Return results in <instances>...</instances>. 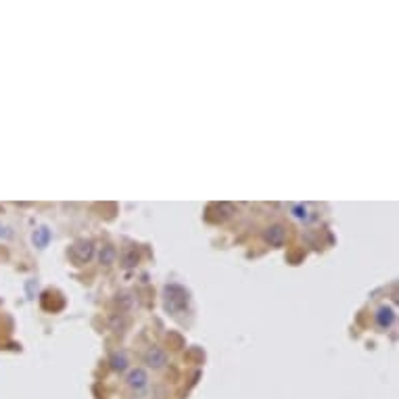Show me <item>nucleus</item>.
Masks as SVG:
<instances>
[{
  "mask_svg": "<svg viewBox=\"0 0 399 399\" xmlns=\"http://www.w3.org/2000/svg\"><path fill=\"white\" fill-rule=\"evenodd\" d=\"M165 309L172 316H180L188 309V293L180 284L165 286Z\"/></svg>",
  "mask_w": 399,
  "mask_h": 399,
  "instance_id": "f257e3e1",
  "label": "nucleus"
},
{
  "mask_svg": "<svg viewBox=\"0 0 399 399\" xmlns=\"http://www.w3.org/2000/svg\"><path fill=\"white\" fill-rule=\"evenodd\" d=\"M92 251H94V247H92L90 241H77L73 245V249H71V255L75 257V262L84 264V262H88V259L92 257Z\"/></svg>",
  "mask_w": 399,
  "mask_h": 399,
  "instance_id": "f03ea898",
  "label": "nucleus"
},
{
  "mask_svg": "<svg viewBox=\"0 0 399 399\" xmlns=\"http://www.w3.org/2000/svg\"><path fill=\"white\" fill-rule=\"evenodd\" d=\"M264 238H266V241L267 243H270V245H274V247H280L282 243H284V238H286V230H284V228L282 226H270V228H267V230L264 232Z\"/></svg>",
  "mask_w": 399,
  "mask_h": 399,
  "instance_id": "7ed1b4c3",
  "label": "nucleus"
},
{
  "mask_svg": "<svg viewBox=\"0 0 399 399\" xmlns=\"http://www.w3.org/2000/svg\"><path fill=\"white\" fill-rule=\"evenodd\" d=\"M144 360H146V364L151 366V368H161V366H165V362H167V355H165L163 349H159V347H151V349H148V351H146Z\"/></svg>",
  "mask_w": 399,
  "mask_h": 399,
  "instance_id": "20e7f679",
  "label": "nucleus"
},
{
  "mask_svg": "<svg viewBox=\"0 0 399 399\" xmlns=\"http://www.w3.org/2000/svg\"><path fill=\"white\" fill-rule=\"evenodd\" d=\"M146 383H148V376H146V372L142 370V368H136V370H132V372L128 374V385L132 387V389H136V391L144 389Z\"/></svg>",
  "mask_w": 399,
  "mask_h": 399,
  "instance_id": "39448f33",
  "label": "nucleus"
},
{
  "mask_svg": "<svg viewBox=\"0 0 399 399\" xmlns=\"http://www.w3.org/2000/svg\"><path fill=\"white\" fill-rule=\"evenodd\" d=\"M393 320H395L393 307H381V309H378V314H376V324L381 326V328H389V326L393 324Z\"/></svg>",
  "mask_w": 399,
  "mask_h": 399,
  "instance_id": "423d86ee",
  "label": "nucleus"
},
{
  "mask_svg": "<svg viewBox=\"0 0 399 399\" xmlns=\"http://www.w3.org/2000/svg\"><path fill=\"white\" fill-rule=\"evenodd\" d=\"M113 259H115V249L113 247H105L103 253H101V264L109 266V264H113Z\"/></svg>",
  "mask_w": 399,
  "mask_h": 399,
  "instance_id": "0eeeda50",
  "label": "nucleus"
},
{
  "mask_svg": "<svg viewBox=\"0 0 399 399\" xmlns=\"http://www.w3.org/2000/svg\"><path fill=\"white\" fill-rule=\"evenodd\" d=\"M113 368H115V370H124V368H126V357L124 355H115L113 357Z\"/></svg>",
  "mask_w": 399,
  "mask_h": 399,
  "instance_id": "6e6552de",
  "label": "nucleus"
},
{
  "mask_svg": "<svg viewBox=\"0 0 399 399\" xmlns=\"http://www.w3.org/2000/svg\"><path fill=\"white\" fill-rule=\"evenodd\" d=\"M295 211H297V213H295L297 217H305V215H307V207H305V205H299V207H295Z\"/></svg>",
  "mask_w": 399,
  "mask_h": 399,
  "instance_id": "1a4fd4ad",
  "label": "nucleus"
}]
</instances>
